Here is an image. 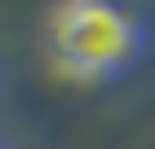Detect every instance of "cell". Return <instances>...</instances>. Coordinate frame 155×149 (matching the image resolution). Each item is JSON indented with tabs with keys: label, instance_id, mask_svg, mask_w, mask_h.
Returning <instances> with one entry per match:
<instances>
[{
	"label": "cell",
	"instance_id": "obj_2",
	"mask_svg": "<svg viewBox=\"0 0 155 149\" xmlns=\"http://www.w3.org/2000/svg\"><path fill=\"white\" fill-rule=\"evenodd\" d=\"M0 149H6V144H0Z\"/></svg>",
	"mask_w": 155,
	"mask_h": 149
},
{
	"label": "cell",
	"instance_id": "obj_1",
	"mask_svg": "<svg viewBox=\"0 0 155 149\" xmlns=\"http://www.w3.org/2000/svg\"><path fill=\"white\" fill-rule=\"evenodd\" d=\"M40 46L46 63L69 80H115L144 57L150 29L121 0H58L46 11Z\"/></svg>",
	"mask_w": 155,
	"mask_h": 149
}]
</instances>
